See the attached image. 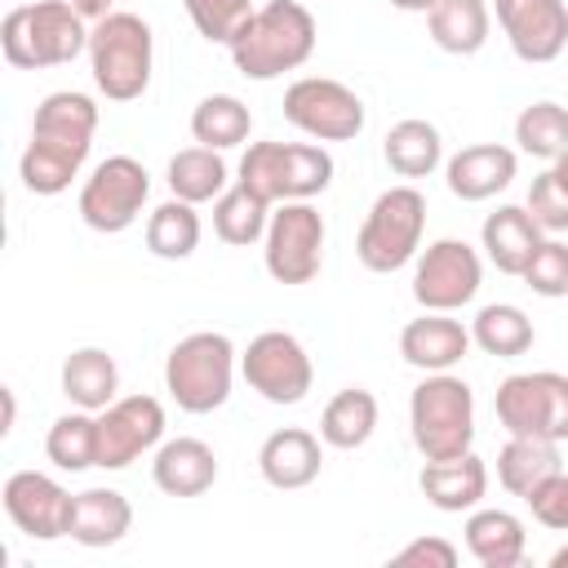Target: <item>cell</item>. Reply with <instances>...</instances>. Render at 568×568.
<instances>
[{
	"mask_svg": "<svg viewBox=\"0 0 568 568\" xmlns=\"http://www.w3.org/2000/svg\"><path fill=\"white\" fill-rule=\"evenodd\" d=\"M0 501H4V515L13 519V528L27 532L31 541L71 537L75 493H67L53 475H44V470H13L4 479Z\"/></svg>",
	"mask_w": 568,
	"mask_h": 568,
	"instance_id": "obj_15",
	"label": "cell"
},
{
	"mask_svg": "<svg viewBox=\"0 0 568 568\" xmlns=\"http://www.w3.org/2000/svg\"><path fill=\"white\" fill-rule=\"evenodd\" d=\"M519 280H524L537 297H568V244H564L559 235H546Z\"/></svg>",
	"mask_w": 568,
	"mask_h": 568,
	"instance_id": "obj_41",
	"label": "cell"
},
{
	"mask_svg": "<svg viewBox=\"0 0 568 568\" xmlns=\"http://www.w3.org/2000/svg\"><path fill=\"white\" fill-rule=\"evenodd\" d=\"M493 413L506 435H532V439H568V373L555 368H532V373H510L497 395Z\"/></svg>",
	"mask_w": 568,
	"mask_h": 568,
	"instance_id": "obj_8",
	"label": "cell"
},
{
	"mask_svg": "<svg viewBox=\"0 0 568 568\" xmlns=\"http://www.w3.org/2000/svg\"><path fill=\"white\" fill-rule=\"evenodd\" d=\"M373 430H377V395L364 386L337 390L320 413V439L328 448H342V453L364 448L373 439Z\"/></svg>",
	"mask_w": 568,
	"mask_h": 568,
	"instance_id": "obj_29",
	"label": "cell"
},
{
	"mask_svg": "<svg viewBox=\"0 0 568 568\" xmlns=\"http://www.w3.org/2000/svg\"><path fill=\"white\" fill-rule=\"evenodd\" d=\"M395 9H404V13H430L435 9V0H390Z\"/></svg>",
	"mask_w": 568,
	"mask_h": 568,
	"instance_id": "obj_46",
	"label": "cell"
},
{
	"mask_svg": "<svg viewBox=\"0 0 568 568\" xmlns=\"http://www.w3.org/2000/svg\"><path fill=\"white\" fill-rule=\"evenodd\" d=\"M164 404L155 395H120L98 413V466L124 470L164 444Z\"/></svg>",
	"mask_w": 568,
	"mask_h": 568,
	"instance_id": "obj_14",
	"label": "cell"
},
{
	"mask_svg": "<svg viewBox=\"0 0 568 568\" xmlns=\"http://www.w3.org/2000/svg\"><path fill=\"white\" fill-rule=\"evenodd\" d=\"M31 133H36V138L89 142V146H93V133H98V102H93L89 93H80V89L44 93V98H40V106H36Z\"/></svg>",
	"mask_w": 568,
	"mask_h": 568,
	"instance_id": "obj_33",
	"label": "cell"
},
{
	"mask_svg": "<svg viewBox=\"0 0 568 568\" xmlns=\"http://www.w3.org/2000/svg\"><path fill=\"white\" fill-rule=\"evenodd\" d=\"M457 546L448 537H413L404 550L390 555V564L399 568H457Z\"/></svg>",
	"mask_w": 568,
	"mask_h": 568,
	"instance_id": "obj_43",
	"label": "cell"
},
{
	"mask_svg": "<svg viewBox=\"0 0 568 568\" xmlns=\"http://www.w3.org/2000/svg\"><path fill=\"white\" fill-rule=\"evenodd\" d=\"M0 399H4V422H0V435H9V430H13V422H18V404H13V390H9V386L0 390Z\"/></svg>",
	"mask_w": 568,
	"mask_h": 568,
	"instance_id": "obj_45",
	"label": "cell"
},
{
	"mask_svg": "<svg viewBox=\"0 0 568 568\" xmlns=\"http://www.w3.org/2000/svg\"><path fill=\"white\" fill-rule=\"evenodd\" d=\"M515 173H519V155L501 142H475L444 160V182L466 204L493 200L497 191H506L515 182Z\"/></svg>",
	"mask_w": 568,
	"mask_h": 568,
	"instance_id": "obj_18",
	"label": "cell"
},
{
	"mask_svg": "<svg viewBox=\"0 0 568 568\" xmlns=\"http://www.w3.org/2000/svg\"><path fill=\"white\" fill-rule=\"evenodd\" d=\"M71 4H75V13H80L89 27L102 22L106 13H115V0H71Z\"/></svg>",
	"mask_w": 568,
	"mask_h": 568,
	"instance_id": "obj_44",
	"label": "cell"
},
{
	"mask_svg": "<svg viewBox=\"0 0 568 568\" xmlns=\"http://www.w3.org/2000/svg\"><path fill=\"white\" fill-rule=\"evenodd\" d=\"M44 457L71 475L98 466V413H89V408L62 413L44 435Z\"/></svg>",
	"mask_w": 568,
	"mask_h": 568,
	"instance_id": "obj_37",
	"label": "cell"
},
{
	"mask_svg": "<svg viewBox=\"0 0 568 568\" xmlns=\"http://www.w3.org/2000/svg\"><path fill=\"white\" fill-rule=\"evenodd\" d=\"M333 155L320 142H248L240 155V178L248 191H257L266 204L284 200H315L333 182Z\"/></svg>",
	"mask_w": 568,
	"mask_h": 568,
	"instance_id": "obj_6",
	"label": "cell"
},
{
	"mask_svg": "<svg viewBox=\"0 0 568 568\" xmlns=\"http://www.w3.org/2000/svg\"><path fill=\"white\" fill-rule=\"evenodd\" d=\"M324 439L311 435L306 426H280L262 439L257 448V470L271 488L280 493H293V488H306L320 479V466H324Z\"/></svg>",
	"mask_w": 568,
	"mask_h": 568,
	"instance_id": "obj_19",
	"label": "cell"
},
{
	"mask_svg": "<svg viewBox=\"0 0 568 568\" xmlns=\"http://www.w3.org/2000/svg\"><path fill=\"white\" fill-rule=\"evenodd\" d=\"M564 470V457H559V444L555 439H532V435H510L497 453V484L510 493V497H532L550 475Z\"/></svg>",
	"mask_w": 568,
	"mask_h": 568,
	"instance_id": "obj_26",
	"label": "cell"
},
{
	"mask_svg": "<svg viewBox=\"0 0 568 568\" xmlns=\"http://www.w3.org/2000/svg\"><path fill=\"white\" fill-rule=\"evenodd\" d=\"M133 528V506L120 488H84L75 493V510H71V541L102 550L124 541V532Z\"/></svg>",
	"mask_w": 568,
	"mask_h": 568,
	"instance_id": "obj_27",
	"label": "cell"
},
{
	"mask_svg": "<svg viewBox=\"0 0 568 568\" xmlns=\"http://www.w3.org/2000/svg\"><path fill=\"white\" fill-rule=\"evenodd\" d=\"M497 27L519 62H555L568 49V0H493Z\"/></svg>",
	"mask_w": 568,
	"mask_h": 568,
	"instance_id": "obj_16",
	"label": "cell"
},
{
	"mask_svg": "<svg viewBox=\"0 0 568 568\" xmlns=\"http://www.w3.org/2000/svg\"><path fill=\"white\" fill-rule=\"evenodd\" d=\"M271 209L257 191H248L244 182L226 186L217 200H213V235L231 248H248L266 235V222H271Z\"/></svg>",
	"mask_w": 568,
	"mask_h": 568,
	"instance_id": "obj_34",
	"label": "cell"
},
{
	"mask_svg": "<svg viewBox=\"0 0 568 568\" xmlns=\"http://www.w3.org/2000/svg\"><path fill=\"white\" fill-rule=\"evenodd\" d=\"M164 182H169V191H173L178 200H186V204H209V200H217V195L231 186V169H226L222 151L195 142V146H186V151H178V155L169 160Z\"/></svg>",
	"mask_w": 568,
	"mask_h": 568,
	"instance_id": "obj_32",
	"label": "cell"
},
{
	"mask_svg": "<svg viewBox=\"0 0 568 568\" xmlns=\"http://www.w3.org/2000/svg\"><path fill=\"white\" fill-rule=\"evenodd\" d=\"M462 537L479 568H515V564H524V550H528L524 519L501 506H475L466 515Z\"/></svg>",
	"mask_w": 568,
	"mask_h": 568,
	"instance_id": "obj_23",
	"label": "cell"
},
{
	"mask_svg": "<svg viewBox=\"0 0 568 568\" xmlns=\"http://www.w3.org/2000/svg\"><path fill=\"white\" fill-rule=\"evenodd\" d=\"M555 173H559V178H564V182H568V151H564V155H559V160H555Z\"/></svg>",
	"mask_w": 568,
	"mask_h": 568,
	"instance_id": "obj_48",
	"label": "cell"
},
{
	"mask_svg": "<svg viewBox=\"0 0 568 568\" xmlns=\"http://www.w3.org/2000/svg\"><path fill=\"white\" fill-rule=\"evenodd\" d=\"M422 235H426V195L413 182H399L368 204L364 226L355 235V257L373 275H390L422 253Z\"/></svg>",
	"mask_w": 568,
	"mask_h": 568,
	"instance_id": "obj_7",
	"label": "cell"
},
{
	"mask_svg": "<svg viewBox=\"0 0 568 568\" xmlns=\"http://www.w3.org/2000/svg\"><path fill=\"white\" fill-rule=\"evenodd\" d=\"M324 213L311 200H284L271 209L262 235V262L275 284H311L324 266Z\"/></svg>",
	"mask_w": 568,
	"mask_h": 568,
	"instance_id": "obj_9",
	"label": "cell"
},
{
	"mask_svg": "<svg viewBox=\"0 0 568 568\" xmlns=\"http://www.w3.org/2000/svg\"><path fill=\"white\" fill-rule=\"evenodd\" d=\"M151 200V173L133 155H106L93 164V173L80 186V222L98 235H120L129 231Z\"/></svg>",
	"mask_w": 568,
	"mask_h": 568,
	"instance_id": "obj_10",
	"label": "cell"
},
{
	"mask_svg": "<svg viewBox=\"0 0 568 568\" xmlns=\"http://www.w3.org/2000/svg\"><path fill=\"white\" fill-rule=\"evenodd\" d=\"M240 377L248 382V390H257L266 404H302L315 386V364L306 355V346L284 333V328H266L257 333L244 355H240Z\"/></svg>",
	"mask_w": 568,
	"mask_h": 568,
	"instance_id": "obj_12",
	"label": "cell"
},
{
	"mask_svg": "<svg viewBox=\"0 0 568 568\" xmlns=\"http://www.w3.org/2000/svg\"><path fill=\"white\" fill-rule=\"evenodd\" d=\"M470 346V324L453 320V311H422L399 328V355L417 373H453Z\"/></svg>",
	"mask_w": 568,
	"mask_h": 568,
	"instance_id": "obj_17",
	"label": "cell"
},
{
	"mask_svg": "<svg viewBox=\"0 0 568 568\" xmlns=\"http://www.w3.org/2000/svg\"><path fill=\"white\" fill-rule=\"evenodd\" d=\"M155 67V36L146 18L115 9L89 27V71L106 102H133L146 93Z\"/></svg>",
	"mask_w": 568,
	"mask_h": 568,
	"instance_id": "obj_3",
	"label": "cell"
},
{
	"mask_svg": "<svg viewBox=\"0 0 568 568\" xmlns=\"http://www.w3.org/2000/svg\"><path fill=\"white\" fill-rule=\"evenodd\" d=\"M151 479L164 497H200L217 484V453L195 435L164 439L151 457Z\"/></svg>",
	"mask_w": 568,
	"mask_h": 568,
	"instance_id": "obj_20",
	"label": "cell"
},
{
	"mask_svg": "<svg viewBox=\"0 0 568 568\" xmlns=\"http://www.w3.org/2000/svg\"><path fill=\"white\" fill-rule=\"evenodd\" d=\"M284 120L315 142H355L364 133V102L333 75H302L284 89Z\"/></svg>",
	"mask_w": 568,
	"mask_h": 568,
	"instance_id": "obj_11",
	"label": "cell"
},
{
	"mask_svg": "<svg viewBox=\"0 0 568 568\" xmlns=\"http://www.w3.org/2000/svg\"><path fill=\"white\" fill-rule=\"evenodd\" d=\"M524 209L532 213V222H537L546 235H564V231H568V182L555 173V164L532 178Z\"/></svg>",
	"mask_w": 568,
	"mask_h": 568,
	"instance_id": "obj_40",
	"label": "cell"
},
{
	"mask_svg": "<svg viewBox=\"0 0 568 568\" xmlns=\"http://www.w3.org/2000/svg\"><path fill=\"white\" fill-rule=\"evenodd\" d=\"M408 430L426 462L462 457L475 444V390L457 373H426L408 395Z\"/></svg>",
	"mask_w": 568,
	"mask_h": 568,
	"instance_id": "obj_5",
	"label": "cell"
},
{
	"mask_svg": "<svg viewBox=\"0 0 568 568\" xmlns=\"http://www.w3.org/2000/svg\"><path fill=\"white\" fill-rule=\"evenodd\" d=\"M528 510L537 524H546L550 532H568V470L550 475L532 497H528Z\"/></svg>",
	"mask_w": 568,
	"mask_h": 568,
	"instance_id": "obj_42",
	"label": "cell"
},
{
	"mask_svg": "<svg viewBox=\"0 0 568 568\" xmlns=\"http://www.w3.org/2000/svg\"><path fill=\"white\" fill-rule=\"evenodd\" d=\"M382 155H386L395 178H430L444 164V138L430 120L408 115V120L390 124V133L382 142Z\"/></svg>",
	"mask_w": 568,
	"mask_h": 568,
	"instance_id": "obj_30",
	"label": "cell"
},
{
	"mask_svg": "<svg viewBox=\"0 0 568 568\" xmlns=\"http://www.w3.org/2000/svg\"><path fill=\"white\" fill-rule=\"evenodd\" d=\"M182 9L209 44H231L253 18V0H182Z\"/></svg>",
	"mask_w": 568,
	"mask_h": 568,
	"instance_id": "obj_39",
	"label": "cell"
},
{
	"mask_svg": "<svg viewBox=\"0 0 568 568\" xmlns=\"http://www.w3.org/2000/svg\"><path fill=\"white\" fill-rule=\"evenodd\" d=\"M315 13L302 0H266L253 9V18L240 27V36L226 44L231 62L248 80H280L284 71H297L315 53Z\"/></svg>",
	"mask_w": 568,
	"mask_h": 568,
	"instance_id": "obj_1",
	"label": "cell"
},
{
	"mask_svg": "<svg viewBox=\"0 0 568 568\" xmlns=\"http://www.w3.org/2000/svg\"><path fill=\"white\" fill-rule=\"evenodd\" d=\"M240 355L226 333L200 328L186 333L169 355H164V390L182 413H213L231 399Z\"/></svg>",
	"mask_w": 568,
	"mask_h": 568,
	"instance_id": "obj_4",
	"label": "cell"
},
{
	"mask_svg": "<svg viewBox=\"0 0 568 568\" xmlns=\"http://www.w3.org/2000/svg\"><path fill=\"white\" fill-rule=\"evenodd\" d=\"M248 133H253V111L235 93H209L191 111V138L200 146L231 151V146H244Z\"/></svg>",
	"mask_w": 568,
	"mask_h": 568,
	"instance_id": "obj_35",
	"label": "cell"
},
{
	"mask_svg": "<svg viewBox=\"0 0 568 568\" xmlns=\"http://www.w3.org/2000/svg\"><path fill=\"white\" fill-rule=\"evenodd\" d=\"M430 40L453 53V58H470L488 44L493 31V4L488 0H435V9L426 13Z\"/></svg>",
	"mask_w": 568,
	"mask_h": 568,
	"instance_id": "obj_28",
	"label": "cell"
},
{
	"mask_svg": "<svg viewBox=\"0 0 568 568\" xmlns=\"http://www.w3.org/2000/svg\"><path fill=\"white\" fill-rule=\"evenodd\" d=\"M550 568H568V541H564V546L550 555Z\"/></svg>",
	"mask_w": 568,
	"mask_h": 568,
	"instance_id": "obj_47",
	"label": "cell"
},
{
	"mask_svg": "<svg viewBox=\"0 0 568 568\" xmlns=\"http://www.w3.org/2000/svg\"><path fill=\"white\" fill-rule=\"evenodd\" d=\"M417 488H422V497H426L435 510L462 515V510H475V506L488 497V466H484V457H475V453L444 457V462H426L422 475H417Z\"/></svg>",
	"mask_w": 568,
	"mask_h": 568,
	"instance_id": "obj_22",
	"label": "cell"
},
{
	"mask_svg": "<svg viewBox=\"0 0 568 568\" xmlns=\"http://www.w3.org/2000/svg\"><path fill=\"white\" fill-rule=\"evenodd\" d=\"M62 395L71 399V408H89V413H102L106 404L120 399V364L111 351L102 346H80L62 359Z\"/></svg>",
	"mask_w": 568,
	"mask_h": 568,
	"instance_id": "obj_24",
	"label": "cell"
},
{
	"mask_svg": "<svg viewBox=\"0 0 568 568\" xmlns=\"http://www.w3.org/2000/svg\"><path fill=\"white\" fill-rule=\"evenodd\" d=\"M484 284V257L475 244L444 235L413 257V297L422 311H462Z\"/></svg>",
	"mask_w": 568,
	"mask_h": 568,
	"instance_id": "obj_13",
	"label": "cell"
},
{
	"mask_svg": "<svg viewBox=\"0 0 568 568\" xmlns=\"http://www.w3.org/2000/svg\"><path fill=\"white\" fill-rule=\"evenodd\" d=\"M200 235H204V226H200L195 204H186V200H178V195L164 200V204H155L151 217H146V248H151L155 257H164V262L191 257V253L200 248Z\"/></svg>",
	"mask_w": 568,
	"mask_h": 568,
	"instance_id": "obj_36",
	"label": "cell"
},
{
	"mask_svg": "<svg viewBox=\"0 0 568 568\" xmlns=\"http://www.w3.org/2000/svg\"><path fill=\"white\" fill-rule=\"evenodd\" d=\"M546 240V231L532 222V213L524 209V204H501V209H493L488 217H484V226H479V248H484V257L501 271V275H524V266L532 262V253H537V244Z\"/></svg>",
	"mask_w": 568,
	"mask_h": 568,
	"instance_id": "obj_21",
	"label": "cell"
},
{
	"mask_svg": "<svg viewBox=\"0 0 568 568\" xmlns=\"http://www.w3.org/2000/svg\"><path fill=\"white\" fill-rule=\"evenodd\" d=\"M515 142L524 155L555 164L568 151V106L559 102H532L515 115Z\"/></svg>",
	"mask_w": 568,
	"mask_h": 568,
	"instance_id": "obj_38",
	"label": "cell"
},
{
	"mask_svg": "<svg viewBox=\"0 0 568 568\" xmlns=\"http://www.w3.org/2000/svg\"><path fill=\"white\" fill-rule=\"evenodd\" d=\"M0 53L18 71L67 67L80 53H89V22L75 13L71 0L18 4L0 22Z\"/></svg>",
	"mask_w": 568,
	"mask_h": 568,
	"instance_id": "obj_2",
	"label": "cell"
},
{
	"mask_svg": "<svg viewBox=\"0 0 568 568\" xmlns=\"http://www.w3.org/2000/svg\"><path fill=\"white\" fill-rule=\"evenodd\" d=\"M89 160V142H58V138H36L27 142L18 160V178L31 195H62Z\"/></svg>",
	"mask_w": 568,
	"mask_h": 568,
	"instance_id": "obj_25",
	"label": "cell"
},
{
	"mask_svg": "<svg viewBox=\"0 0 568 568\" xmlns=\"http://www.w3.org/2000/svg\"><path fill=\"white\" fill-rule=\"evenodd\" d=\"M470 342H475L484 355L519 359V355L532 351L537 328H532V320L524 315V306H515V302H488V306H479L475 320H470Z\"/></svg>",
	"mask_w": 568,
	"mask_h": 568,
	"instance_id": "obj_31",
	"label": "cell"
}]
</instances>
